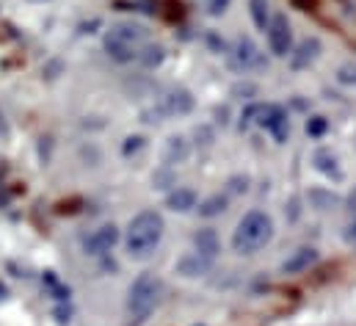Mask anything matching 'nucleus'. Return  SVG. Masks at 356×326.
<instances>
[{"label":"nucleus","instance_id":"obj_1","mask_svg":"<svg viewBox=\"0 0 356 326\" xmlns=\"http://www.w3.org/2000/svg\"><path fill=\"white\" fill-rule=\"evenodd\" d=\"M166 233V222L158 210H141L130 219L127 224V235H124V246L130 257H147L152 254Z\"/></svg>","mask_w":356,"mask_h":326},{"label":"nucleus","instance_id":"obj_2","mask_svg":"<svg viewBox=\"0 0 356 326\" xmlns=\"http://www.w3.org/2000/svg\"><path fill=\"white\" fill-rule=\"evenodd\" d=\"M270 238H273L270 216L263 210H249L232 233V249L238 254H257L260 249H266L270 244Z\"/></svg>","mask_w":356,"mask_h":326},{"label":"nucleus","instance_id":"obj_3","mask_svg":"<svg viewBox=\"0 0 356 326\" xmlns=\"http://www.w3.org/2000/svg\"><path fill=\"white\" fill-rule=\"evenodd\" d=\"M144 42H147V31L136 22H116L105 33V50L119 64L136 61L144 50Z\"/></svg>","mask_w":356,"mask_h":326},{"label":"nucleus","instance_id":"obj_4","mask_svg":"<svg viewBox=\"0 0 356 326\" xmlns=\"http://www.w3.org/2000/svg\"><path fill=\"white\" fill-rule=\"evenodd\" d=\"M161 290H163V285L155 274H141L130 285V290H127V316H130L133 324H144L155 313V307L161 302Z\"/></svg>","mask_w":356,"mask_h":326},{"label":"nucleus","instance_id":"obj_5","mask_svg":"<svg viewBox=\"0 0 356 326\" xmlns=\"http://www.w3.org/2000/svg\"><path fill=\"white\" fill-rule=\"evenodd\" d=\"M243 125H260V127H266L276 141H284V139L290 136V119H287V111H284L282 105H273V102L249 105L246 114H243Z\"/></svg>","mask_w":356,"mask_h":326},{"label":"nucleus","instance_id":"obj_6","mask_svg":"<svg viewBox=\"0 0 356 326\" xmlns=\"http://www.w3.org/2000/svg\"><path fill=\"white\" fill-rule=\"evenodd\" d=\"M266 33H268V47H270V53L276 59L290 56V50H293V28H290V20L284 14H273L270 17Z\"/></svg>","mask_w":356,"mask_h":326},{"label":"nucleus","instance_id":"obj_7","mask_svg":"<svg viewBox=\"0 0 356 326\" xmlns=\"http://www.w3.org/2000/svg\"><path fill=\"white\" fill-rule=\"evenodd\" d=\"M232 64L241 72H254V70H263L266 67V53L249 36H241L235 42V47H232Z\"/></svg>","mask_w":356,"mask_h":326},{"label":"nucleus","instance_id":"obj_8","mask_svg":"<svg viewBox=\"0 0 356 326\" xmlns=\"http://www.w3.org/2000/svg\"><path fill=\"white\" fill-rule=\"evenodd\" d=\"M193 108V100H191V94L185 91V88H172V91H166L161 100H158V105H155V116L158 119H163V116H175V114H188Z\"/></svg>","mask_w":356,"mask_h":326},{"label":"nucleus","instance_id":"obj_9","mask_svg":"<svg viewBox=\"0 0 356 326\" xmlns=\"http://www.w3.org/2000/svg\"><path fill=\"white\" fill-rule=\"evenodd\" d=\"M116 241H119V227L116 224H102L86 238L83 249H86V254H108L116 246Z\"/></svg>","mask_w":356,"mask_h":326},{"label":"nucleus","instance_id":"obj_10","mask_svg":"<svg viewBox=\"0 0 356 326\" xmlns=\"http://www.w3.org/2000/svg\"><path fill=\"white\" fill-rule=\"evenodd\" d=\"M318 56H321V42L315 36H309L296 50H290V67L293 70H307L309 64H315Z\"/></svg>","mask_w":356,"mask_h":326},{"label":"nucleus","instance_id":"obj_11","mask_svg":"<svg viewBox=\"0 0 356 326\" xmlns=\"http://www.w3.org/2000/svg\"><path fill=\"white\" fill-rule=\"evenodd\" d=\"M315 260H318V251H315L312 246H301V249H296V251L282 263V274H301V271H307Z\"/></svg>","mask_w":356,"mask_h":326},{"label":"nucleus","instance_id":"obj_12","mask_svg":"<svg viewBox=\"0 0 356 326\" xmlns=\"http://www.w3.org/2000/svg\"><path fill=\"white\" fill-rule=\"evenodd\" d=\"M196 205H199L196 191H193V188H185V185H177V188L169 191V196H166V208L175 210V213H188V210H193Z\"/></svg>","mask_w":356,"mask_h":326},{"label":"nucleus","instance_id":"obj_13","mask_svg":"<svg viewBox=\"0 0 356 326\" xmlns=\"http://www.w3.org/2000/svg\"><path fill=\"white\" fill-rule=\"evenodd\" d=\"M210 268H213V260H207V257H202V254H196V251L179 257V263H177V271L182 274V277H188V279L204 277Z\"/></svg>","mask_w":356,"mask_h":326},{"label":"nucleus","instance_id":"obj_14","mask_svg":"<svg viewBox=\"0 0 356 326\" xmlns=\"http://www.w3.org/2000/svg\"><path fill=\"white\" fill-rule=\"evenodd\" d=\"M193 251L216 263V257H218V251H221V241H218L216 230H199V233L193 235Z\"/></svg>","mask_w":356,"mask_h":326},{"label":"nucleus","instance_id":"obj_15","mask_svg":"<svg viewBox=\"0 0 356 326\" xmlns=\"http://www.w3.org/2000/svg\"><path fill=\"white\" fill-rule=\"evenodd\" d=\"M199 216H204V219H213V216H221L224 210H227V194H213V196H207L204 202H199Z\"/></svg>","mask_w":356,"mask_h":326},{"label":"nucleus","instance_id":"obj_16","mask_svg":"<svg viewBox=\"0 0 356 326\" xmlns=\"http://www.w3.org/2000/svg\"><path fill=\"white\" fill-rule=\"evenodd\" d=\"M315 166H318V171H323V174H340V161H337V155L332 153V150H318L315 153Z\"/></svg>","mask_w":356,"mask_h":326},{"label":"nucleus","instance_id":"obj_17","mask_svg":"<svg viewBox=\"0 0 356 326\" xmlns=\"http://www.w3.org/2000/svg\"><path fill=\"white\" fill-rule=\"evenodd\" d=\"M188 158V141L182 136H172L166 144V161L169 163H182Z\"/></svg>","mask_w":356,"mask_h":326},{"label":"nucleus","instance_id":"obj_18","mask_svg":"<svg viewBox=\"0 0 356 326\" xmlns=\"http://www.w3.org/2000/svg\"><path fill=\"white\" fill-rule=\"evenodd\" d=\"M249 8H252V20L260 31H266L268 22H270V6L268 0H249Z\"/></svg>","mask_w":356,"mask_h":326},{"label":"nucleus","instance_id":"obj_19","mask_svg":"<svg viewBox=\"0 0 356 326\" xmlns=\"http://www.w3.org/2000/svg\"><path fill=\"white\" fill-rule=\"evenodd\" d=\"M326 130H329V119L326 116H309L307 119V136H312V139H321V136H326Z\"/></svg>","mask_w":356,"mask_h":326},{"label":"nucleus","instance_id":"obj_20","mask_svg":"<svg viewBox=\"0 0 356 326\" xmlns=\"http://www.w3.org/2000/svg\"><path fill=\"white\" fill-rule=\"evenodd\" d=\"M138 59H141L147 67H155V64H161V59H163V47H161V45H149V47L141 50Z\"/></svg>","mask_w":356,"mask_h":326},{"label":"nucleus","instance_id":"obj_21","mask_svg":"<svg viewBox=\"0 0 356 326\" xmlns=\"http://www.w3.org/2000/svg\"><path fill=\"white\" fill-rule=\"evenodd\" d=\"M337 81L343 83V86H356V64L354 61H348V64H343V67L337 70Z\"/></svg>","mask_w":356,"mask_h":326},{"label":"nucleus","instance_id":"obj_22","mask_svg":"<svg viewBox=\"0 0 356 326\" xmlns=\"http://www.w3.org/2000/svg\"><path fill=\"white\" fill-rule=\"evenodd\" d=\"M141 147H144V139H141V136H130V139H127V144H124V155L138 153Z\"/></svg>","mask_w":356,"mask_h":326},{"label":"nucleus","instance_id":"obj_23","mask_svg":"<svg viewBox=\"0 0 356 326\" xmlns=\"http://www.w3.org/2000/svg\"><path fill=\"white\" fill-rule=\"evenodd\" d=\"M229 6V0H207V11L210 14H224Z\"/></svg>","mask_w":356,"mask_h":326},{"label":"nucleus","instance_id":"obj_24","mask_svg":"<svg viewBox=\"0 0 356 326\" xmlns=\"http://www.w3.org/2000/svg\"><path fill=\"white\" fill-rule=\"evenodd\" d=\"M346 241H348V244H356V213L351 216V222L346 224Z\"/></svg>","mask_w":356,"mask_h":326},{"label":"nucleus","instance_id":"obj_25","mask_svg":"<svg viewBox=\"0 0 356 326\" xmlns=\"http://www.w3.org/2000/svg\"><path fill=\"white\" fill-rule=\"evenodd\" d=\"M56 318H58L61 324H64V321H70V307H67V310H64V307H58V310H56Z\"/></svg>","mask_w":356,"mask_h":326}]
</instances>
